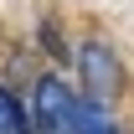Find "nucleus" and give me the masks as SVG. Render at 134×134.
<instances>
[{"mask_svg":"<svg viewBox=\"0 0 134 134\" xmlns=\"http://www.w3.org/2000/svg\"><path fill=\"white\" fill-rule=\"evenodd\" d=\"M72 62L83 67V88H88V98L114 103V93L124 88V67H119L114 47H103V41H88V47H77V57H72Z\"/></svg>","mask_w":134,"mask_h":134,"instance_id":"obj_2","label":"nucleus"},{"mask_svg":"<svg viewBox=\"0 0 134 134\" xmlns=\"http://www.w3.org/2000/svg\"><path fill=\"white\" fill-rule=\"evenodd\" d=\"M0 134H31V119H26V108H21L5 88H0Z\"/></svg>","mask_w":134,"mask_h":134,"instance_id":"obj_4","label":"nucleus"},{"mask_svg":"<svg viewBox=\"0 0 134 134\" xmlns=\"http://www.w3.org/2000/svg\"><path fill=\"white\" fill-rule=\"evenodd\" d=\"M72 108H77V93L57 77V72H47V77H36L31 88V134H67V124H72Z\"/></svg>","mask_w":134,"mask_h":134,"instance_id":"obj_1","label":"nucleus"},{"mask_svg":"<svg viewBox=\"0 0 134 134\" xmlns=\"http://www.w3.org/2000/svg\"><path fill=\"white\" fill-rule=\"evenodd\" d=\"M67 134H119V119H114V108H108V103H98V98H77Z\"/></svg>","mask_w":134,"mask_h":134,"instance_id":"obj_3","label":"nucleus"}]
</instances>
